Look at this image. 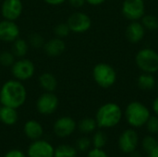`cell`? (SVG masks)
<instances>
[{"label":"cell","mask_w":158,"mask_h":157,"mask_svg":"<svg viewBox=\"0 0 158 157\" xmlns=\"http://www.w3.org/2000/svg\"><path fill=\"white\" fill-rule=\"evenodd\" d=\"M24 133L30 140L36 141L41 139L44 133V130L42 125L38 121L31 119L28 120L24 125Z\"/></svg>","instance_id":"cell-17"},{"label":"cell","mask_w":158,"mask_h":157,"mask_svg":"<svg viewBox=\"0 0 158 157\" xmlns=\"http://www.w3.org/2000/svg\"><path fill=\"white\" fill-rule=\"evenodd\" d=\"M121 11L127 19L131 21L139 20L145 14L144 0H124Z\"/></svg>","instance_id":"cell-8"},{"label":"cell","mask_w":158,"mask_h":157,"mask_svg":"<svg viewBox=\"0 0 158 157\" xmlns=\"http://www.w3.org/2000/svg\"><path fill=\"white\" fill-rule=\"evenodd\" d=\"M152 108H153V111H154L155 115L158 117V96L154 100L153 105H152Z\"/></svg>","instance_id":"cell-37"},{"label":"cell","mask_w":158,"mask_h":157,"mask_svg":"<svg viewBox=\"0 0 158 157\" xmlns=\"http://www.w3.org/2000/svg\"><path fill=\"white\" fill-rule=\"evenodd\" d=\"M27 99V90L22 81H6L0 89V104L15 109L22 106Z\"/></svg>","instance_id":"cell-1"},{"label":"cell","mask_w":158,"mask_h":157,"mask_svg":"<svg viewBox=\"0 0 158 157\" xmlns=\"http://www.w3.org/2000/svg\"><path fill=\"white\" fill-rule=\"evenodd\" d=\"M19 118L17 109L6 106L0 105V121L7 126H12L17 123Z\"/></svg>","instance_id":"cell-18"},{"label":"cell","mask_w":158,"mask_h":157,"mask_svg":"<svg viewBox=\"0 0 158 157\" xmlns=\"http://www.w3.org/2000/svg\"><path fill=\"white\" fill-rule=\"evenodd\" d=\"M130 157H142V155L139 152L134 151V152H132V153L130 154Z\"/></svg>","instance_id":"cell-39"},{"label":"cell","mask_w":158,"mask_h":157,"mask_svg":"<svg viewBox=\"0 0 158 157\" xmlns=\"http://www.w3.org/2000/svg\"><path fill=\"white\" fill-rule=\"evenodd\" d=\"M141 145H142L143 150L145 153L149 154L151 151H153L157 146L158 141L157 139H156L152 134L151 135H147V136L143 137V139L142 140Z\"/></svg>","instance_id":"cell-25"},{"label":"cell","mask_w":158,"mask_h":157,"mask_svg":"<svg viewBox=\"0 0 158 157\" xmlns=\"http://www.w3.org/2000/svg\"><path fill=\"white\" fill-rule=\"evenodd\" d=\"M68 1L74 7H81L86 3L85 0H68Z\"/></svg>","instance_id":"cell-34"},{"label":"cell","mask_w":158,"mask_h":157,"mask_svg":"<svg viewBox=\"0 0 158 157\" xmlns=\"http://www.w3.org/2000/svg\"><path fill=\"white\" fill-rule=\"evenodd\" d=\"M137 85L142 91L150 92L156 88V80L153 74L143 72L137 79Z\"/></svg>","instance_id":"cell-20"},{"label":"cell","mask_w":158,"mask_h":157,"mask_svg":"<svg viewBox=\"0 0 158 157\" xmlns=\"http://www.w3.org/2000/svg\"><path fill=\"white\" fill-rule=\"evenodd\" d=\"M138 145L139 135L134 129L125 130L118 137V148L126 155H130L131 153L136 151Z\"/></svg>","instance_id":"cell-10"},{"label":"cell","mask_w":158,"mask_h":157,"mask_svg":"<svg viewBox=\"0 0 158 157\" xmlns=\"http://www.w3.org/2000/svg\"><path fill=\"white\" fill-rule=\"evenodd\" d=\"M39 84L44 92L54 93L57 88V80L54 74L50 72H44L39 77Z\"/></svg>","instance_id":"cell-19"},{"label":"cell","mask_w":158,"mask_h":157,"mask_svg":"<svg viewBox=\"0 0 158 157\" xmlns=\"http://www.w3.org/2000/svg\"><path fill=\"white\" fill-rule=\"evenodd\" d=\"M59 100L57 96L51 92H44L36 101V108L42 115L47 116L53 114L58 107Z\"/></svg>","instance_id":"cell-9"},{"label":"cell","mask_w":158,"mask_h":157,"mask_svg":"<svg viewBox=\"0 0 158 157\" xmlns=\"http://www.w3.org/2000/svg\"><path fill=\"white\" fill-rule=\"evenodd\" d=\"M44 53L52 57L59 56H61L65 50H66V43L63 39L55 37L48 41H45L44 45Z\"/></svg>","instance_id":"cell-15"},{"label":"cell","mask_w":158,"mask_h":157,"mask_svg":"<svg viewBox=\"0 0 158 157\" xmlns=\"http://www.w3.org/2000/svg\"><path fill=\"white\" fill-rule=\"evenodd\" d=\"M91 146V141L87 137H81L77 141V148L81 152H86Z\"/></svg>","instance_id":"cell-31"},{"label":"cell","mask_w":158,"mask_h":157,"mask_svg":"<svg viewBox=\"0 0 158 157\" xmlns=\"http://www.w3.org/2000/svg\"><path fill=\"white\" fill-rule=\"evenodd\" d=\"M141 23L143 25L145 30L156 31L158 30V18L155 15H145L141 19Z\"/></svg>","instance_id":"cell-24"},{"label":"cell","mask_w":158,"mask_h":157,"mask_svg":"<svg viewBox=\"0 0 158 157\" xmlns=\"http://www.w3.org/2000/svg\"><path fill=\"white\" fill-rule=\"evenodd\" d=\"M28 43L30 45V47L32 48H43L45 43V40L44 38V36L40 33L37 32H33L31 33L28 37Z\"/></svg>","instance_id":"cell-26"},{"label":"cell","mask_w":158,"mask_h":157,"mask_svg":"<svg viewBox=\"0 0 158 157\" xmlns=\"http://www.w3.org/2000/svg\"><path fill=\"white\" fill-rule=\"evenodd\" d=\"M106 143H107V136L104 131L98 130L94 133L93 137V145L94 148L103 149L106 146Z\"/></svg>","instance_id":"cell-28"},{"label":"cell","mask_w":158,"mask_h":157,"mask_svg":"<svg viewBox=\"0 0 158 157\" xmlns=\"http://www.w3.org/2000/svg\"><path fill=\"white\" fill-rule=\"evenodd\" d=\"M93 78L98 86L107 89L116 83L117 71L107 63H98L93 68Z\"/></svg>","instance_id":"cell-4"},{"label":"cell","mask_w":158,"mask_h":157,"mask_svg":"<svg viewBox=\"0 0 158 157\" xmlns=\"http://www.w3.org/2000/svg\"><path fill=\"white\" fill-rule=\"evenodd\" d=\"M87 157H109L108 155L100 148H94L91 151H89Z\"/></svg>","instance_id":"cell-32"},{"label":"cell","mask_w":158,"mask_h":157,"mask_svg":"<svg viewBox=\"0 0 158 157\" xmlns=\"http://www.w3.org/2000/svg\"><path fill=\"white\" fill-rule=\"evenodd\" d=\"M15 57L16 56H14L12 51L4 50L0 53V65L5 68H7V67L11 68V66L16 61Z\"/></svg>","instance_id":"cell-27"},{"label":"cell","mask_w":158,"mask_h":157,"mask_svg":"<svg viewBox=\"0 0 158 157\" xmlns=\"http://www.w3.org/2000/svg\"><path fill=\"white\" fill-rule=\"evenodd\" d=\"M54 32H55V35L56 37H58V38H65L67 37L71 31L69 30V25L67 24V22H61V23H58L55 29H54Z\"/></svg>","instance_id":"cell-29"},{"label":"cell","mask_w":158,"mask_h":157,"mask_svg":"<svg viewBox=\"0 0 158 157\" xmlns=\"http://www.w3.org/2000/svg\"><path fill=\"white\" fill-rule=\"evenodd\" d=\"M46 4L51 6H59L64 4L67 0H44Z\"/></svg>","instance_id":"cell-35"},{"label":"cell","mask_w":158,"mask_h":157,"mask_svg":"<svg viewBox=\"0 0 158 157\" xmlns=\"http://www.w3.org/2000/svg\"><path fill=\"white\" fill-rule=\"evenodd\" d=\"M77 128L75 120L70 117H61L54 124V132L57 137L65 138L71 135Z\"/></svg>","instance_id":"cell-14"},{"label":"cell","mask_w":158,"mask_h":157,"mask_svg":"<svg viewBox=\"0 0 158 157\" xmlns=\"http://www.w3.org/2000/svg\"><path fill=\"white\" fill-rule=\"evenodd\" d=\"M85 1L91 6H100L104 4L106 0H85Z\"/></svg>","instance_id":"cell-36"},{"label":"cell","mask_w":158,"mask_h":157,"mask_svg":"<svg viewBox=\"0 0 158 157\" xmlns=\"http://www.w3.org/2000/svg\"><path fill=\"white\" fill-rule=\"evenodd\" d=\"M77 156V150L68 144L59 145L55 149L54 157H76Z\"/></svg>","instance_id":"cell-23"},{"label":"cell","mask_w":158,"mask_h":157,"mask_svg":"<svg viewBox=\"0 0 158 157\" xmlns=\"http://www.w3.org/2000/svg\"><path fill=\"white\" fill-rule=\"evenodd\" d=\"M55 149L46 141L36 140L34 141L28 149L29 157H54Z\"/></svg>","instance_id":"cell-13"},{"label":"cell","mask_w":158,"mask_h":157,"mask_svg":"<svg viewBox=\"0 0 158 157\" xmlns=\"http://www.w3.org/2000/svg\"><path fill=\"white\" fill-rule=\"evenodd\" d=\"M23 12L21 0H4L1 5V15L4 19L16 21Z\"/></svg>","instance_id":"cell-11"},{"label":"cell","mask_w":158,"mask_h":157,"mask_svg":"<svg viewBox=\"0 0 158 157\" xmlns=\"http://www.w3.org/2000/svg\"><path fill=\"white\" fill-rule=\"evenodd\" d=\"M124 116L127 123L131 127L138 129L145 126L151 116V112L144 104L139 101H133L127 105Z\"/></svg>","instance_id":"cell-3"},{"label":"cell","mask_w":158,"mask_h":157,"mask_svg":"<svg viewBox=\"0 0 158 157\" xmlns=\"http://www.w3.org/2000/svg\"><path fill=\"white\" fill-rule=\"evenodd\" d=\"M11 73L14 79L25 81L33 77L35 73V66L31 60L22 57L16 60L11 66Z\"/></svg>","instance_id":"cell-6"},{"label":"cell","mask_w":158,"mask_h":157,"mask_svg":"<svg viewBox=\"0 0 158 157\" xmlns=\"http://www.w3.org/2000/svg\"><path fill=\"white\" fill-rule=\"evenodd\" d=\"M147 157H158V145L153 151H151L148 154V156Z\"/></svg>","instance_id":"cell-38"},{"label":"cell","mask_w":158,"mask_h":157,"mask_svg":"<svg viewBox=\"0 0 158 157\" xmlns=\"http://www.w3.org/2000/svg\"><path fill=\"white\" fill-rule=\"evenodd\" d=\"M146 129L150 134H157L158 133V117L157 116H150L146 124Z\"/></svg>","instance_id":"cell-30"},{"label":"cell","mask_w":158,"mask_h":157,"mask_svg":"<svg viewBox=\"0 0 158 157\" xmlns=\"http://www.w3.org/2000/svg\"><path fill=\"white\" fill-rule=\"evenodd\" d=\"M29 48H30V45L28 43V42L24 39H21V38H18L16 39L13 43H12V53L14 54V56L16 57H19V58H22L24 57L28 51H29Z\"/></svg>","instance_id":"cell-21"},{"label":"cell","mask_w":158,"mask_h":157,"mask_svg":"<svg viewBox=\"0 0 158 157\" xmlns=\"http://www.w3.org/2000/svg\"><path fill=\"white\" fill-rule=\"evenodd\" d=\"M156 90H157V92H158V80L156 81Z\"/></svg>","instance_id":"cell-40"},{"label":"cell","mask_w":158,"mask_h":157,"mask_svg":"<svg viewBox=\"0 0 158 157\" xmlns=\"http://www.w3.org/2000/svg\"><path fill=\"white\" fill-rule=\"evenodd\" d=\"M145 35V28L138 20L131 21L126 28V37L133 43L141 42Z\"/></svg>","instance_id":"cell-16"},{"label":"cell","mask_w":158,"mask_h":157,"mask_svg":"<svg viewBox=\"0 0 158 157\" xmlns=\"http://www.w3.org/2000/svg\"><path fill=\"white\" fill-rule=\"evenodd\" d=\"M5 157H26L25 155L20 151V150H17V149H13L10 150L9 152H7L6 154Z\"/></svg>","instance_id":"cell-33"},{"label":"cell","mask_w":158,"mask_h":157,"mask_svg":"<svg viewBox=\"0 0 158 157\" xmlns=\"http://www.w3.org/2000/svg\"><path fill=\"white\" fill-rule=\"evenodd\" d=\"M135 63L143 72L156 73L158 71V53L149 47L143 48L136 54Z\"/></svg>","instance_id":"cell-5"},{"label":"cell","mask_w":158,"mask_h":157,"mask_svg":"<svg viewBox=\"0 0 158 157\" xmlns=\"http://www.w3.org/2000/svg\"><path fill=\"white\" fill-rule=\"evenodd\" d=\"M67 24L69 25L71 32L84 33L91 29L92 19L86 13L81 11H76L70 14L67 20Z\"/></svg>","instance_id":"cell-7"},{"label":"cell","mask_w":158,"mask_h":157,"mask_svg":"<svg viewBox=\"0 0 158 157\" xmlns=\"http://www.w3.org/2000/svg\"><path fill=\"white\" fill-rule=\"evenodd\" d=\"M157 134H158V133H157ZM157 141H158V136H157Z\"/></svg>","instance_id":"cell-41"},{"label":"cell","mask_w":158,"mask_h":157,"mask_svg":"<svg viewBox=\"0 0 158 157\" xmlns=\"http://www.w3.org/2000/svg\"><path fill=\"white\" fill-rule=\"evenodd\" d=\"M123 112L121 107L116 103H106L101 105L96 114L95 120L97 127L101 129L114 128L122 119Z\"/></svg>","instance_id":"cell-2"},{"label":"cell","mask_w":158,"mask_h":157,"mask_svg":"<svg viewBox=\"0 0 158 157\" xmlns=\"http://www.w3.org/2000/svg\"><path fill=\"white\" fill-rule=\"evenodd\" d=\"M96 128H97L96 120L95 118H85L81 119L78 124L79 130L84 134H89L94 132Z\"/></svg>","instance_id":"cell-22"},{"label":"cell","mask_w":158,"mask_h":157,"mask_svg":"<svg viewBox=\"0 0 158 157\" xmlns=\"http://www.w3.org/2000/svg\"><path fill=\"white\" fill-rule=\"evenodd\" d=\"M19 27L15 21L8 19H3L0 21V41L13 43L19 37Z\"/></svg>","instance_id":"cell-12"}]
</instances>
